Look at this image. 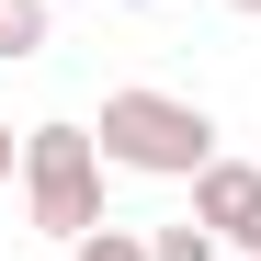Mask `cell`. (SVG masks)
Wrapping results in <instances>:
<instances>
[{
  "instance_id": "6da1fadb",
  "label": "cell",
  "mask_w": 261,
  "mask_h": 261,
  "mask_svg": "<svg viewBox=\"0 0 261 261\" xmlns=\"http://www.w3.org/2000/svg\"><path fill=\"white\" fill-rule=\"evenodd\" d=\"M102 159L137 170V182H193V170H216L227 148H216V114L182 102V91H102Z\"/></svg>"
},
{
  "instance_id": "7a4b0ae2",
  "label": "cell",
  "mask_w": 261,
  "mask_h": 261,
  "mask_svg": "<svg viewBox=\"0 0 261 261\" xmlns=\"http://www.w3.org/2000/svg\"><path fill=\"white\" fill-rule=\"evenodd\" d=\"M102 137L91 125H23V216H34V239H91L102 227Z\"/></svg>"
},
{
  "instance_id": "3957f363",
  "label": "cell",
  "mask_w": 261,
  "mask_h": 261,
  "mask_svg": "<svg viewBox=\"0 0 261 261\" xmlns=\"http://www.w3.org/2000/svg\"><path fill=\"white\" fill-rule=\"evenodd\" d=\"M193 216H204L227 250H250V261H261V170H250V159H216V170H193Z\"/></svg>"
},
{
  "instance_id": "277c9868",
  "label": "cell",
  "mask_w": 261,
  "mask_h": 261,
  "mask_svg": "<svg viewBox=\"0 0 261 261\" xmlns=\"http://www.w3.org/2000/svg\"><path fill=\"white\" fill-rule=\"evenodd\" d=\"M46 57V0H0V68Z\"/></svg>"
},
{
  "instance_id": "5b68a950",
  "label": "cell",
  "mask_w": 261,
  "mask_h": 261,
  "mask_svg": "<svg viewBox=\"0 0 261 261\" xmlns=\"http://www.w3.org/2000/svg\"><path fill=\"white\" fill-rule=\"evenodd\" d=\"M216 250H227V239H216L204 216H182V227H159V239H148V261H216Z\"/></svg>"
},
{
  "instance_id": "8992f818",
  "label": "cell",
  "mask_w": 261,
  "mask_h": 261,
  "mask_svg": "<svg viewBox=\"0 0 261 261\" xmlns=\"http://www.w3.org/2000/svg\"><path fill=\"white\" fill-rule=\"evenodd\" d=\"M68 261H148V239H137V227H114V216H102V227H91V239H80Z\"/></svg>"
},
{
  "instance_id": "52a82bcc",
  "label": "cell",
  "mask_w": 261,
  "mask_h": 261,
  "mask_svg": "<svg viewBox=\"0 0 261 261\" xmlns=\"http://www.w3.org/2000/svg\"><path fill=\"white\" fill-rule=\"evenodd\" d=\"M12 170H23V137H12V125H0V182H12Z\"/></svg>"
},
{
  "instance_id": "ba28073f",
  "label": "cell",
  "mask_w": 261,
  "mask_h": 261,
  "mask_svg": "<svg viewBox=\"0 0 261 261\" xmlns=\"http://www.w3.org/2000/svg\"><path fill=\"white\" fill-rule=\"evenodd\" d=\"M227 12H261V0H227Z\"/></svg>"
}]
</instances>
